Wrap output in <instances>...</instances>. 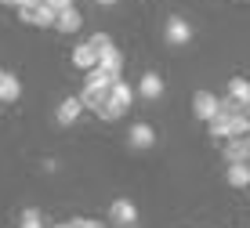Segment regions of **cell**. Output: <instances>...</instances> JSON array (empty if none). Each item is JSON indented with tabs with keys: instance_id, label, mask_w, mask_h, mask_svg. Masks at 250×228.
<instances>
[{
	"instance_id": "cell-9",
	"label": "cell",
	"mask_w": 250,
	"mask_h": 228,
	"mask_svg": "<svg viewBox=\"0 0 250 228\" xmlns=\"http://www.w3.org/2000/svg\"><path fill=\"white\" fill-rule=\"evenodd\" d=\"M76 98H80V105L83 109H91V112H98L102 105L109 102V87H91V83H83V91L76 94Z\"/></svg>"
},
{
	"instance_id": "cell-5",
	"label": "cell",
	"mask_w": 250,
	"mask_h": 228,
	"mask_svg": "<svg viewBox=\"0 0 250 228\" xmlns=\"http://www.w3.org/2000/svg\"><path fill=\"white\" fill-rule=\"evenodd\" d=\"M19 19H22L25 25H37V29H55V11H47L44 4L19 7Z\"/></svg>"
},
{
	"instance_id": "cell-15",
	"label": "cell",
	"mask_w": 250,
	"mask_h": 228,
	"mask_svg": "<svg viewBox=\"0 0 250 228\" xmlns=\"http://www.w3.org/2000/svg\"><path fill=\"white\" fill-rule=\"evenodd\" d=\"M225 181L232 188H250V166L247 163H229L225 166Z\"/></svg>"
},
{
	"instance_id": "cell-22",
	"label": "cell",
	"mask_w": 250,
	"mask_h": 228,
	"mask_svg": "<svg viewBox=\"0 0 250 228\" xmlns=\"http://www.w3.org/2000/svg\"><path fill=\"white\" fill-rule=\"evenodd\" d=\"M73 225H76V228H105V225L91 221V217H73Z\"/></svg>"
},
{
	"instance_id": "cell-18",
	"label": "cell",
	"mask_w": 250,
	"mask_h": 228,
	"mask_svg": "<svg viewBox=\"0 0 250 228\" xmlns=\"http://www.w3.org/2000/svg\"><path fill=\"white\" fill-rule=\"evenodd\" d=\"M124 116H127V112L120 109V105H113V102H105L98 109V120H105V124H116V120H124Z\"/></svg>"
},
{
	"instance_id": "cell-7",
	"label": "cell",
	"mask_w": 250,
	"mask_h": 228,
	"mask_svg": "<svg viewBox=\"0 0 250 228\" xmlns=\"http://www.w3.org/2000/svg\"><path fill=\"white\" fill-rule=\"evenodd\" d=\"M80 112H83L80 98H76V94H69V98H62V102H58V109H55V120H58L62 127H69V124H76V120H80Z\"/></svg>"
},
{
	"instance_id": "cell-2",
	"label": "cell",
	"mask_w": 250,
	"mask_h": 228,
	"mask_svg": "<svg viewBox=\"0 0 250 228\" xmlns=\"http://www.w3.org/2000/svg\"><path fill=\"white\" fill-rule=\"evenodd\" d=\"M163 37H167L170 47H185V43L192 40V25H188L182 15H170L167 25H163Z\"/></svg>"
},
{
	"instance_id": "cell-21",
	"label": "cell",
	"mask_w": 250,
	"mask_h": 228,
	"mask_svg": "<svg viewBox=\"0 0 250 228\" xmlns=\"http://www.w3.org/2000/svg\"><path fill=\"white\" fill-rule=\"evenodd\" d=\"M40 4H44L47 11H55V15H62V11H69V7H76L73 0H40Z\"/></svg>"
},
{
	"instance_id": "cell-26",
	"label": "cell",
	"mask_w": 250,
	"mask_h": 228,
	"mask_svg": "<svg viewBox=\"0 0 250 228\" xmlns=\"http://www.w3.org/2000/svg\"><path fill=\"white\" fill-rule=\"evenodd\" d=\"M0 76H4V65H0Z\"/></svg>"
},
{
	"instance_id": "cell-19",
	"label": "cell",
	"mask_w": 250,
	"mask_h": 228,
	"mask_svg": "<svg viewBox=\"0 0 250 228\" xmlns=\"http://www.w3.org/2000/svg\"><path fill=\"white\" fill-rule=\"evenodd\" d=\"M19 228H44V217H40V210H37V207H25Z\"/></svg>"
},
{
	"instance_id": "cell-13",
	"label": "cell",
	"mask_w": 250,
	"mask_h": 228,
	"mask_svg": "<svg viewBox=\"0 0 250 228\" xmlns=\"http://www.w3.org/2000/svg\"><path fill=\"white\" fill-rule=\"evenodd\" d=\"M19 98H22V80H19L15 73H4V76H0V102H4V105H15Z\"/></svg>"
},
{
	"instance_id": "cell-27",
	"label": "cell",
	"mask_w": 250,
	"mask_h": 228,
	"mask_svg": "<svg viewBox=\"0 0 250 228\" xmlns=\"http://www.w3.org/2000/svg\"><path fill=\"white\" fill-rule=\"evenodd\" d=\"M134 228H138V225H134Z\"/></svg>"
},
{
	"instance_id": "cell-4",
	"label": "cell",
	"mask_w": 250,
	"mask_h": 228,
	"mask_svg": "<svg viewBox=\"0 0 250 228\" xmlns=\"http://www.w3.org/2000/svg\"><path fill=\"white\" fill-rule=\"evenodd\" d=\"M127 145H131V148H152V145H156V127L145 124V120L131 124V127H127Z\"/></svg>"
},
{
	"instance_id": "cell-14",
	"label": "cell",
	"mask_w": 250,
	"mask_h": 228,
	"mask_svg": "<svg viewBox=\"0 0 250 228\" xmlns=\"http://www.w3.org/2000/svg\"><path fill=\"white\" fill-rule=\"evenodd\" d=\"M109 102H113V105H120V109H131V105H134V87L131 83H127V80H116L113 87H109Z\"/></svg>"
},
{
	"instance_id": "cell-6",
	"label": "cell",
	"mask_w": 250,
	"mask_h": 228,
	"mask_svg": "<svg viewBox=\"0 0 250 228\" xmlns=\"http://www.w3.org/2000/svg\"><path fill=\"white\" fill-rule=\"evenodd\" d=\"M94 69H102L109 80H124V55L116 51V43H113L109 51H102V55H98V65H94Z\"/></svg>"
},
{
	"instance_id": "cell-16",
	"label": "cell",
	"mask_w": 250,
	"mask_h": 228,
	"mask_svg": "<svg viewBox=\"0 0 250 228\" xmlns=\"http://www.w3.org/2000/svg\"><path fill=\"white\" fill-rule=\"evenodd\" d=\"M225 130H229V138H250L247 112H232V116H225ZM229 138H225V142H229Z\"/></svg>"
},
{
	"instance_id": "cell-10",
	"label": "cell",
	"mask_w": 250,
	"mask_h": 228,
	"mask_svg": "<svg viewBox=\"0 0 250 228\" xmlns=\"http://www.w3.org/2000/svg\"><path fill=\"white\" fill-rule=\"evenodd\" d=\"M69 62H73L76 69H83V73H91V69L98 65V51H94L91 43H76L73 55H69Z\"/></svg>"
},
{
	"instance_id": "cell-3",
	"label": "cell",
	"mask_w": 250,
	"mask_h": 228,
	"mask_svg": "<svg viewBox=\"0 0 250 228\" xmlns=\"http://www.w3.org/2000/svg\"><path fill=\"white\" fill-rule=\"evenodd\" d=\"M218 94L214 91H196L192 94V112H196V120H203V124H210L214 116H218Z\"/></svg>"
},
{
	"instance_id": "cell-8",
	"label": "cell",
	"mask_w": 250,
	"mask_h": 228,
	"mask_svg": "<svg viewBox=\"0 0 250 228\" xmlns=\"http://www.w3.org/2000/svg\"><path fill=\"white\" fill-rule=\"evenodd\" d=\"M225 98H229L232 105H239V109H247V105H250V80H247V76H232Z\"/></svg>"
},
{
	"instance_id": "cell-23",
	"label": "cell",
	"mask_w": 250,
	"mask_h": 228,
	"mask_svg": "<svg viewBox=\"0 0 250 228\" xmlns=\"http://www.w3.org/2000/svg\"><path fill=\"white\" fill-rule=\"evenodd\" d=\"M94 4H102V7H113V4H116V0H94Z\"/></svg>"
},
{
	"instance_id": "cell-12",
	"label": "cell",
	"mask_w": 250,
	"mask_h": 228,
	"mask_svg": "<svg viewBox=\"0 0 250 228\" xmlns=\"http://www.w3.org/2000/svg\"><path fill=\"white\" fill-rule=\"evenodd\" d=\"M221 152H225V163H247V156H250V138H229Z\"/></svg>"
},
{
	"instance_id": "cell-11",
	"label": "cell",
	"mask_w": 250,
	"mask_h": 228,
	"mask_svg": "<svg viewBox=\"0 0 250 228\" xmlns=\"http://www.w3.org/2000/svg\"><path fill=\"white\" fill-rule=\"evenodd\" d=\"M134 94H142L145 102H156L160 94H163V76L160 73H145L142 80H138V91Z\"/></svg>"
},
{
	"instance_id": "cell-24",
	"label": "cell",
	"mask_w": 250,
	"mask_h": 228,
	"mask_svg": "<svg viewBox=\"0 0 250 228\" xmlns=\"http://www.w3.org/2000/svg\"><path fill=\"white\" fill-rule=\"evenodd\" d=\"M55 228H76V225H73V221H65V225H55Z\"/></svg>"
},
{
	"instance_id": "cell-1",
	"label": "cell",
	"mask_w": 250,
	"mask_h": 228,
	"mask_svg": "<svg viewBox=\"0 0 250 228\" xmlns=\"http://www.w3.org/2000/svg\"><path fill=\"white\" fill-rule=\"evenodd\" d=\"M109 221L120 225V228H134V225H138V207H134L127 196L113 199V203H109Z\"/></svg>"
},
{
	"instance_id": "cell-25",
	"label": "cell",
	"mask_w": 250,
	"mask_h": 228,
	"mask_svg": "<svg viewBox=\"0 0 250 228\" xmlns=\"http://www.w3.org/2000/svg\"><path fill=\"white\" fill-rule=\"evenodd\" d=\"M243 112H247V120H250V105H247V109H243Z\"/></svg>"
},
{
	"instance_id": "cell-20",
	"label": "cell",
	"mask_w": 250,
	"mask_h": 228,
	"mask_svg": "<svg viewBox=\"0 0 250 228\" xmlns=\"http://www.w3.org/2000/svg\"><path fill=\"white\" fill-rule=\"evenodd\" d=\"M87 43H91V47L102 55V51H109V47H113V37H109V33H94V37H91Z\"/></svg>"
},
{
	"instance_id": "cell-17",
	"label": "cell",
	"mask_w": 250,
	"mask_h": 228,
	"mask_svg": "<svg viewBox=\"0 0 250 228\" xmlns=\"http://www.w3.org/2000/svg\"><path fill=\"white\" fill-rule=\"evenodd\" d=\"M80 25H83V19H80V11H76V7L55 15V29H58V33H80Z\"/></svg>"
}]
</instances>
